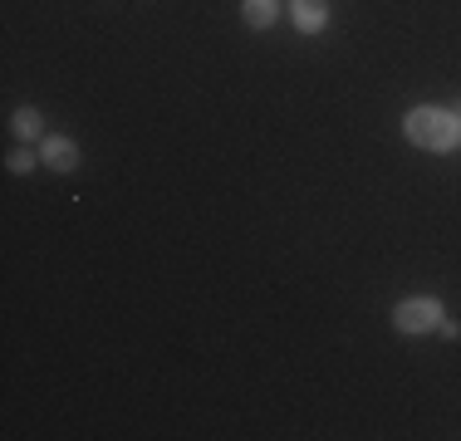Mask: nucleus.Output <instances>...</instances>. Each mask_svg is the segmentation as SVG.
Segmentation results:
<instances>
[{"label":"nucleus","mask_w":461,"mask_h":441,"mask_svg":"<svg viewBox=\"0 0 461 441\" xmlns=\"http://www.w3.org/2000/svg\"><path fill=\"white\" fill-rule=\"evenodd\" d=\"M402 138L422 152H456L461 148V118L452 108H437V104H417L402 113Z\"/></svg>","instance_id":"obj_1"},{"label":"nucleus","mask_w":461,"mask_h":441,"mask_svg":"<svg viewBox=\"0 0 461 441\" xmlns=\"http://www.w3.org/2000/svg\"><path fill=\"white\" fill-rule=\"evenodd\" d=\"M447 319V304L437 294H408V300L393 304V328L408 338H422V334H437V324Z\"/></svg>","instance_id":"obj_2"},{"label":"nucleus","mask_w":461,"mask_h":441,"mask_svg":"<svg viewBox=\"0 0 461 441\" xmlns=\"http://www.w3.org/2000/svg\"><path fill=\"white\" fill-rule=\"evenodd\" d=\"M40 162H45L50 172L69 176L74 167H79V142L64 138V132H50V138H40Z\"/></svg>","instance_id":"obj_3"},{"label":"nucleus","mask_w":461,"mask_h":441,"mask_svg":"<svg viewBox=\"0 0 461 441\" xmlns=\"http://www.w3.org/2000/svg\"><path fill=\"white\" fill-rule=\"evenodd\" d=\"M290 20L300 35H324L329 30V0H290Z\"/></svg>","instance_id":"obj_4"},{"label":"nucleus","mask_w":461,"mask_h":441,"mask_svg":"<svg viewBox=\"0 0 461 441\" xmlns=\"http://www.w3.org/2000/svg\"><path fill=\"white\" fill-rule=\"evenodd\" d=\"M240 20L250 30H270L280 20V0H240Z\"/></svg>","instance_id":"obj_5"},{"label":"nucleus","mask_w":461,"mask_h":441,"mask_svg":"<svg viewBox=\"0 0 461 441\" xmlns=\"http://www.w3.org/2000/svg\"><path fill=\"white\" fill-rule=\"evenodd\" d=\"M10 128H15V138H25V142H35V138H45V118H40V108H15V118H10Z\"/></svg>","instance_id":"obj_6"},{"label":"nucleus","mask_w":461,"mask_h":441,"mask_svg":"<svg viewBox=\"0 0 461 441\" xmlns=\"http://www.w3.org/2000/svg\"><path fill=\"white\" fill-rule=\"evenodd\" d=\"M35 162H40V158H30V152H10V158H5V172L25 176V172H35Z\"/></svg>","instance_id":"obj_7"},{"label":"nucleus","mask_w":461,"mask_h":441,"mask_svg":"<svg viewBox=\"0 0 461 441\" xmlns=\"http://www.w3.org/2000/svg\"><path fill=\"white\" fill-rule=\"evenodd\" d=\"M437 334H442V338H461V324H456V319H442V324H437Z\"/></svg>","instance_id":"obj_8"},{"label":"nucleus","mask_w":461,"mask_h":441,"mask_svg":"<svg viewBox=\"0 0 461 441\" xmlns=\"http://www.w3.org/2000/svg\"><path fill=\"white\" fill-rule=\"evenodd\" d=\"M452 113H456V118H461V104H456V108H452Z\"/></svg>","instance_id":"obj_9"}]
</instances>
